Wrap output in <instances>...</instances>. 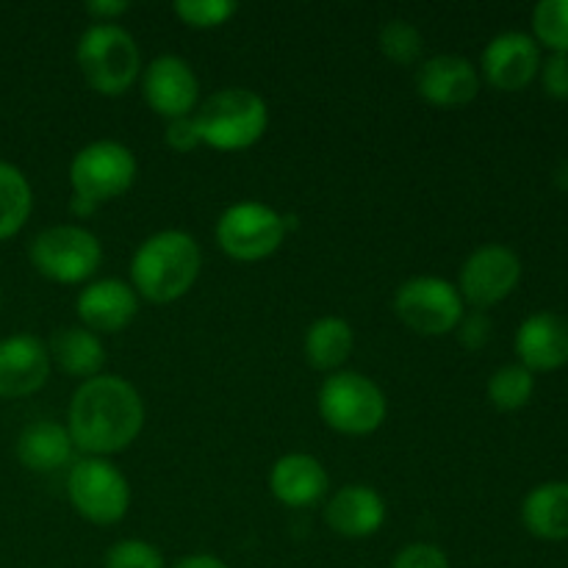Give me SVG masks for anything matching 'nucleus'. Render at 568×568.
Wrapping results in <instances>:
<instances>
[{
    "label": "nucleus",
    "instance_id": "f257e3e1",
    "mask_svg": "<svg viewBox=\"0 0 568 568\" xmlns=\"http://www.w3.org/2000/svg\"><path fill=\"white\" fill-rule=\"evenodd\" d=\"M144 427V403L120 375H98L75 388L67 410L72 444L89 458H109L136 442Z\"/></svg>",
    "mask_w": 568,
    "mask_h": 568
},
{
    "label": "nucleus",
    "instance_id": "72a5a7b5",
    "mask_svg": "<svg viewBox=\"0 0 568 568\" xmlns=\"http://www.w3.org/2000/svg\"><path fill=\"white\" fill-rule=\"evenodd\" d=\"M131 6L125 0H89L87 14L94 17V22H114L116 17L125 14Z\"/></svg>",
    "mask_w": 568,
    "mask_h": 568
},
{
    "label": "nucleus",
    "instance_id": "2eb2a0df",
    "mask_svg": "<svg viewBox=\"0 0 568 568\" xmlns=\"http://www.w3.org/2000/svg\"><path fill=\"white\" fill-rule=\"evenodd\" d=\"M48 344H42L31 333H17L0 342V397H31L48 383Z\"/></svg>",
    "mask_w": 568,
    "mask_h": 568
},
{
    "label": "nucleus",
    "instance_id": "f3484780",
    "mask_svg": "<svg viewBox=\"0 0 568 568\" xmlns=\"http://www.w3.org/2000/svg\"><path fill=\"white\" fill-rule=\"evenodd\" d=\"M516 355L525 369L555 372L568 364V320L552 311L527 316L516 331Z\"/></svg>",
    "mask_w": 568,
    "mask_h": 568
},
{
    "label": "nucleus",
    "instance_id": "cd10ccee",
    "mask_svg": "<svg viewBox=\"0 0 568 568\" xmlns=\"http://www.w3.org/2000/svg\"><path fill=\"white\" fill-rule=\"evenodd\" d=\"M105 568H166L164 555L159 547L142 538H125L116 541L114 547L105 552Z\"/></svg>",
    "mask_w": 568,
    "mask_h": 568
},
{
    "label": "nucleus",
    "instance_id": "39448f33",
    "mask_svg": "<svg viewBox=\"0 0 568 568\" xmlns=\"http://www.w3.org/2000/svg\"><path fill=\"white\" fill-rule=\"evenodd\" d=\"M320 416L331 430L344 436H369L386 422V394L361 372H333L320 386Z\"/></svg>",
    "mask_w": 568,
    "mask_h": 568
},
{
    "label": "nucleus",
    "instance_id": "aec40b11",
    "mask_svg": "<svg viewBox=\"0 0 568 568\" xmlns=\"http://www.w3.org/2000/svg\"><path fill=\"white\" fill-rule=\"evenodd\" d=\"M72 449H75V444H72L70 430L50 419L31 422V425L22 427L20 438H17V458H20V464L28 471H39V475H48V471H55L70 464Z\"/></svg>",
    "mask_w": 568,
    "mask_h": 568
},
{
    "label": "nucleus",
    "instance_id": "c756f323",
    "mask_svg": "<svg viewBox=\"0 0 568 568\" xmlns=\"http://www.w3.org/2000/svg\"><path fill=\"white\" fill-rule=\"evenodd\" d=\"M392 568H449V560L444 549H438L436 544L416 541L399 549L397 558L392 560Z\"/></svg>",
    "mask_w": 568,
    "mask_h": 568
},
{
    "label": "nucleus",
    "instance_id": "f704fd0d",
    "mask_svg": "<svg viewBox=\"0 0 568 568\" xmlns=\"http://www.w3.org/2000/svg\"><path fill=\"white\" fill-rule=\"evenodd\" d=\"M172 568H231L225 560L214 558V555H186V558L178 560Z\"/></svg>",
    "mask_w": 568,
    "mask_h": 568
},
{
    "label": "nucleus",
    "instance_id": "9d476101",
    "mask_svg": "<svg viewBox=\"0 0 568 568\" xmlns=\"http://www.w3.org/2000/svg\"><path fill=\"white\" fill-rule=\"evenodd\" d=\"M216 244L236 261L270 258L286 239L283 214L258 200H242L222 211L216 222Z\"/></svg>",
    "mask_w": 568,
    "mask_h": 568
},
{
    "label": "nucleus",
    "instance_id": "bb28decb",
    "mask_svg": "<svg viewBox=\"0 0 568 568\" xmlns=\"http://www.w3.org/2000/svg\"><path fill=\"white\" fill-rule=\"evenodd\" d=\"M381 50L388 61L394 64H414L416 59L425 50V39H422V31L408 20H388L381 31Z\"/></svg>",
    "mask_w": 568,
    "mask_h": 568
},
{
    "label": "nucleus",
    "instance_id": "2f4dec72",
    "mask_svg": "<svg viewBox=\"0 0 568 568\" xmlns=\"http://www.w3.org/2000/svg\"><path fill=\"white\" fill-rule=\"evenodd\" d=\"M164 142L166 148H172L175 153H192L194 148L203 144V136H200V128L194 114L178 116V120H166L164 128Z\"/></svg>",
    "mask_w": 568,
    "mask_h": 568
},
{
    "label": "nucleus",
    "instance_id": "412c9836",
    "mask_svg": "<svg viewBox=\"0 0 568 568\" xmlns=\"http://www.w3.org/2000/svg\"><path fill=\"white\" fill-rule=\"evenodd\" d=\"M50 364L59 366L64 375L78 377V381H92V377L103 375L105 366V347L103 338L92 333L83 325L64 327L55 331L48 344Z\"/></svg>",
    "mask_w": 568,
    "mask_h": 568
},
{
    "label": "nucleus",
    "instance_id": "393cba45",
    "mask_svg": "<svg viewBox=\"0 0 568 568\" xmlns=\"http://www.w3.org/2000/svg\"><path fill=\"white\" fill-rule=\"evenodd\" d=\"M536 392V375L521 364L499 366L488 381V399L497 410L525 408Z\"/></svg>",
    "mask_w": 568,
    "mask_h": 568
},
{
    "label": "nucleus",
    "instance_id": "1a4fd4ad",
    "mask_svg": "<svg viewBox=\"0 0 568 568\" xmlns=\"http://www.w3.org/2000/svg\"><path fill=\"white\" fill-rule=\"evenodd\" d=\"M458 286L444 277L419 275L405 281L394 294V314L422 336H447L464 320L466 308Z\"/></svg>",
    "mask_w": 568,
    "mask_h": 568
},
{
    "label": "nucleus",
    "instance_id": "423d86ee",
    "mask_svg": "<svg viewBox=\"0 0 568 568\" xmlns=\"http://www.w3.org/2000/svg\"><path fill=\"white\" fill-rule=\"evenodd\" d=\"M31 264L39 275L55 283H83L103 261L100 239L83 225L44 227L31 242Z\"/></svg>",
    "mask_w": 568,
    "mask_h": 568
},
{
    "label": "nucleus",
    "instance_id": "7c9ffc66",
    "mask_svg": "<svg viewBox=\"0 0 568 568\" xmlns=\"http://www.w3.org/2000/svg\"><path fill=\"white\" fill-rule=\"evenodd\" d=\"M455 331H458V342L466 349H483L494 338V322L486 311H469Z\"/></svg>",
    "mask_w": 568,
    "mask_h": 568
},
{
    "label": "nucleus",
    "instance_id": "473e14b6",
    "mask_svg": "<svg viewBox=\"0 0 568 568\" xmlns=\"http://www.w3.org/2000/svg\"><path fill=\"white\" fill-rule=\"evenodd\" d=\"M541 87L549 98L568 100V53H552L541 61Z\"/></svg>",
    "mask_w": 568,
    "mask_h": 568
},
{
    "label": "nucleus",
    "instance_id": "a878e982",
    "mask_svg": "<svg viewBox=\"0 0 568 568\" xmlns=\"http://www.w3.org/2000/svg\"><path fill=\"white\" fill-rule=\"evenodd\" d=\"M532 39L552 53H568V0H541L532 9Z\"/></svg>",
    "mask_w": 568,
    "mask_h": 568
},
{
    "label": "nucleus",
    "instance_id": "9b49d317",
    "mask_svg": "<svg viewBox=\"0 0 568 568\" xmlns=\"http://www.w3.org/2000/svg\"><path fill=\"white\" fill-rule=\"evenodd\" d=\"M521 281V258L505 244H483L464 261L458 292L475 311H486L514 294Z\"/></svg>",
    "mask_w": 568,
    "mask_h": 568
},
{
    "label": "nucleus",
    "instance_id": "f8f14e48",
    "mask_svg": "<svg viewBox=\"0 0 568 568\" xmlns=\"http://www.w3.org/2000/svg\"><path fill=\"white\" fill-rule=\"evenodd\" d=\"M541 44L525 31L497 33L480 55L483 78L499 92H521L541 70Z\"/></svg>",
    "mask_w": 568,
    "mask_h": 568
},
{
    "label": "nucleus",
    "instance_id": "4468645a",
    "mask_svg": "<svg viewBox=\"0 0 568 568\" xmlns=\"http://www.w3.org/2000/svg\"><path fill=\"white\" fill-rule=\"evenodd\" d=\"M416 92L438 109H458L477 98L480 72L464 55H433L416 72Z\"/></svg>",
    "mask_w": 568,
    "mask_h": 568
},
{
    "label": "nucleus",
    "instance_id": "5701e85b",
    "mask_svg": "<svg viewBox=\"0 0 568 568\" xmlns=\"http://www.w3.org/2000/svg\"><path fill=\"white\" fill-rule=\"evenodd\" d=\"M355 333L342 316H322L305 331V361L320 372H336L349 358Z\"/></svg>",
    "mask_w": 568,
    "mask_h": 568
},
{
    "label": "nucleus",
    "instance_id": "c9c22d12",
    "mask_svg": "<svg viewBox=\"0 0 568 568\" xmlns=\"http://www.w3.org/2000/svg\"><path fill=\"white\" fill-rule=\"evenodd\" d=\"M100 205L98 203H92V200H87V197H78V194H72V200H70V211L75 216H81V220H87V216H92L94 211H98Z\"/></svg>",
    "mask_w": 568,
    "mask_h": 568
},
{
    "label": "nucleus",
    "instance_id": "f03ea898",
    "mask_svg": "<svg viewBox=\"0 0 568 568\" xmlns=\"http://www.w3.org/2000/svg\"><path fill=\"white\" fill-rule=\"evenodd\" d=\"M203 250L186 231H159L144 239L131 261V286L155 305L175 303L197 283Z\"/></svg>",
    "mask_w": 568,
    "mask_h": 568
},
{
    "label": "nucleus",
    "instance_id": "6ab92c4d",
    "mask_svg": "<svg viewBox=\"0 0 568 568\" xmlns=\"http://www.w3.org/2000/svg\"><path fill=\"white\" fill-rule=\"evenodd\" d=\"M270 488L286 508H311L327 494V471L314 455L288 453L272 466Z\"/></svg>",
    "mask_w": 568,
    "mask_h": 568
},
{
    "label": "nucleus",
    "instance_id": "b1692460",
    "mask_svg": "<svg viewBox=\"0 0 568 568\" xmlns=\"http://www.w3.org/2000/svg\"><path fill=\"white\" fill-rule=\"evenodd\" d=\"M33 209V192L22 170L0 161V242L11 239L28 222Z\"/></svg>",
    "mask_w": 568,
    "mask_h": 568
},
{
    "label": "nucleus",
    "instance_id": "e433bc0d",
    "mask_svg": "<svg viewBox=\"0 0 568 568\" xmlns=\"http://www.w3.org/2000/svg\"><path fill=\"white\" fill-rule=\"evenodd\" d=\"M555 186L564 189V192H568V159L560 161L558 170H555Z\"/></svg>",
    "mask_w": 568,
    "mask_h": 568
},
{
    "label": "nucleus",
    "instance_id": "a211bd4d",
    "mask_svg": "<svg viewBox=\"0 0 568 568\" xmlns=\"http://www.w3.org/2000/svg\"><path fill=\"white\" fill-rule=\"evenodd\" d=\"M325 521L342 538H369L386 525V503L372 486L353 483L333 494Z\"/></svg>",
    "mask_w": 568,
    "mask_h": 568
},
{
    "label": "nucleus",
    "instance_id": "20e7f679",
    "mask_svg": "<svg viewBox=\"0 0 568 568\" xmlns=\"http://www.w3.org/2000/svg\"><path fill=\"white\" fill-rule=\"evenodd\" d=\"M203 144L216 150H247L270 125V109L258 92L227 87L211 94L194 114Z\"/></svg>",
    "mask_w": 568,
    "mask_h": 568
},
{
    "label": "nucleus",
    "instance_id": "6e6552de",
    "mask_svg": "<svg viewBox=\"0 0 568 568\" xmlns=\"http://www.w3.org/2000/svg\"><path fill=\"white\" fill-rule=\"evenodd\" d=\"M139 175L136 155L114 139H98L72 155L70 183L72 194L92 203H109L133 186Z\"/></svg>",
    "mask_w": 568,
    "mask_h": 568
},
{
    "label": "nucleus",
    "instance_id": "7ed1b4c3",
    "mask_svg": "<svg viewBox=\"0 0 568 568\" xmlns=\"http://www.w3.org/2000/svg\"><path fill=\"white\" fill-rule=\"evenodd\" d=\"M78 67L89 87L116 98L142 75V53L131 33L116 22H94L81 33L75 48Z\"/></svg>",
    "mask_w": 568,
    "mask_h": 568
},
{
    "label": "nucleus",
    "instance_id": "ddd939ff",
    "mask_svg": "<svg viewBox=\"0 0 568 568\" xmlns=\"http://www.w3.org/2000/svg\"><path fill=\"white\" fill-rule=\"evenodd\" d=\"M142 94L155 114L178 120L192 114L197 105L200 81L186 59L164 53L142 70Z\"/></svg>",
    "mask_w": 568,
    "mask_h": 568
},
{
    "label": "nucleus",
    "instance_id": "c85d7f7f",
    "mask_svg": "<svg viewBox=\"0 0 568 568\" xmlns=\"http://www.w3.org/2000/svg\"><path fill=\"white\" fill-rule=\"evenodd\" d=\"M239 6L233 0H178L175 14L192 28H216L225 26Z\"/></svg>",
    "mask_w": 568,
    "mask_h": 568
},
{
    "label": "nucleus",
    "instance_id": "dca6fc26",
    "mask_svg": "<svg viewBox=\"0 0 568 568\" xmlns=\"http://www.w3.org/2000/svg\"><path fill=\"white\" fill-rule=\"evenodd\" d=\"M78 320L92 333H120L136 320L139 314V294L133 292L131 283L120 277H103L89 286L75 300Z\"/></svg>",
    "mask_w": 568,
    "mask_h": 568
},
{
    "label": "nucleus",
    "instance_id": "4be33fe9",
    "mask_svg": "<svg viewBox=\"0 0 568 568\" xmlns=\"http://www.w3.org/2000/svg\"><path fill=\"white\" fill-rule=\"evenodd\" d=\"M521 521L541 541H568V483L552 480L532 488L521 503Z\"/></svg>",
    "mask_w": 568,
    "mask_h": 568
},
{
    "label": "nucleus",
    "instance_id": "0eeeda50",
    "mask_svg": "<svg viewBox=\"0 0 568 568\" xmlns=\"http://www.w3.org/2000/svg\"><path fill=\"white\" fill-rule=\"evenodd\" d=\"M72 508L92 525H116L131 508V483L109 458L78 460L67 477Z\"/></svg>",
    "mask_w": 568,
    "mask_h": 568
}]
</instances>
